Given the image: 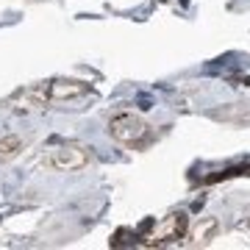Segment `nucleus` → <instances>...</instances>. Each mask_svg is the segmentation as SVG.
<instances>
[{
    "label": "nucleus",
    "mask_w": 250,
    "mask_h": 250,
    "mask_svg": "<svg viewBox=\"0 0 250 250\" xmlns=\"http://www.w3.org/2000/svg\"><path fill=\"white\" fill-rule=\"evenodd\" d=\"M92 86L86 81H70V78H53L47 83H39L34 89H28L22 95L25 103H34V106H50V103H72V100H81L83 95H89Z\"/></svg>",
    "instance_id": "f03ea898"
},
{
    "label": "nucleus",
    "mask_w": 250,
    "mask_h": 250,
    "mask_svg": "<svg viewBox=\"0 0 250 250\" xmlns=\"http://www.w3.org/2000/svg\"><path fill=\"white\" fill-rule=\"evenodd\" d=\"M25 147V142L20 139L17 134H6V136H0V161H9L14 159L20 150Z\"/></svg>",
    "instance_id": "423d86ee"
},
{
    "label": "nucleus",
    "mask_w": 250,
    "mask_h": 250,
    "mask_svg": "<svg viewBox=\"0 0 250 250\" xmlns=\"http://www.w3.org/2000/svg\"><path fill=\"white\" fill-rule=\"evenodd\" d=\"M187 231H189L187 211H170L161 220L145 223L142 231H136V245H142V248H164V245L184 239Z\"/></svg>",
    "instance_id": "f257e3e1"
},
{
    "label": "nucleus",
    "mask_w": 250,
    "mask_h": 250,
    "mask_svg": "<svg viewBox=\"0 0 250 250\" xmlns=\"http://www.w3.org/2000/svg\"><path fill=\"white\" fill-rule=\"evenodd\" d=\"M108 136L123 145H142L150 136V128L134 111H120V114H114L108 120Z\"/></svg>",
    "instance_id": "7ed1b4c3"
},
{
    "label": "nucleus",
    "mask_w": 250,
    "mask_h": 250,
    "mask_svg": "<svg viewBox=\"0 0 250 250\" xmlns=\"http://www.w3.org/2000/svg\"><path fill=\"white\" fill-rule=\"evenodd\" d=\"M45 164L47 167H53V170H81V167H86L89 164V153L86 147H81L75 142H62V145H53V147H47L45 153Z\"/></svg>",
    "instance_id": "20e7f679"
},
{
    "label": "nucleus",
    "mask_w": 250,
    "mask_h": 250,
    "mask_svg": "<svg viewBox=\"0 0 250 250\" xmlns=\"http://www.w3.org/2000/svg\"><path fill=\"white\" fill-rule=\"evenodd\" d=\"M217 228H220V225H217L214 217H203V220H200V223L195 225V231H192V233L187 231L189 245H192V248H197V245H200V248H203V245H208V242L214 239Z\"/></svg>",
    "instance_id": "39448f33"
}]
</instances>
